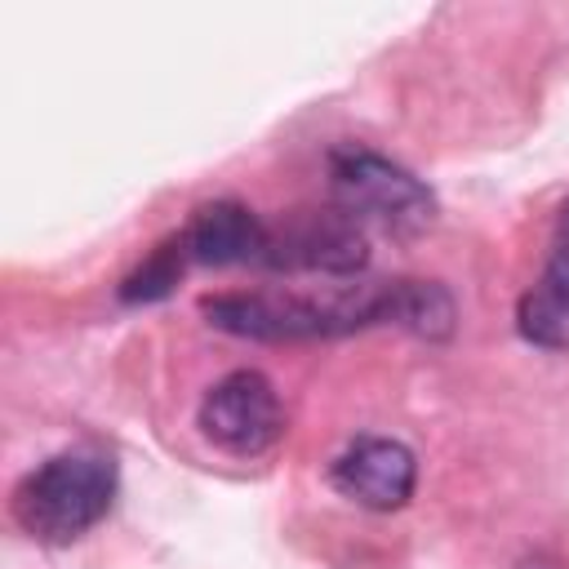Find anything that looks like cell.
Wrapping results in <instances>:
<instances>
[{
	"instance_id": "cell-2",
	"label": "cell",
	"mask_w": 569,
	"mask_h": 569,
	"mask_svg": "<svg viewBox=\"0 0 569 569\" xmlns=\"http://www.w3.org/2000/svg\"><path fill=\"white\" fill-rule=\"evenodd\" d=\"M116 498V462L93 449L53 453L13 489V520L40 542H76Z\"/></svg>"
},
{
	"instance_id": "cell-4",
	"label": "cell",
	"mask_w": 569,
	"mask_h": 569,
	"mask_svg": "<svg viewBox=\"0 0 569 569\" xmlns=\"http://www.w3.org/2000/svg\"><path fill=\"white\" fill-rule=\"evenodd\" d=\"M200 431L231 458H258L284 436V409L267 373L236 369L200 400Z\"/></svg>"
},
{
	"instance_id": "cell-10",
	"label": "cell",
	"mask_w": 569,
	"mask_h": 569,
	"mask_svg": "<svg viewBox=\"0 0 569 569\" xmlns=\"http://www.w3.org/2000/svg\"><path fill=\"white\" fill-rule=\"evenodd\" d=\"M556 253L569 258V204L560 209V227H556Z\"/></svg>"
},
{
	"instance_id": "cell-3",
	"label": "cell",
	"mask_w": 569,
	"mask_h": 569,
	"mask_svg": "<svg viewBox=\"0 0 569 569\" xmlns=\"http://www.w3.org/2000/svg\"><path fill=\"white\" fill-rule=\"evenodd\" d=\"M329 196L360 227L391 236H418L436 222V196L405 164L356 142L329 151Z\"/></svg>"
},
{
	"instance_id": "cell-7",
	"label": "cell",
	"mask_w": 569,
	"mask_h": 569,
	"mask_svg": "<svg viewBox=\"0 0 569 569\" xmlns=\"http://www.w3.org/2000/svg\"><path fill=\"white\" fill-rule=\"evenodd\" d=\"M182 249L191 262L204 267H231V262H262L267 253V227L236 200L200 204L182 231Z\"/></svg>"
},
{
	"instance_id": "cell-9",
	"label": "cell",
	"mask_w": 569,
	"mask_h": 569,
	"mask_svg": "<svg viewBox=\"0 0 569 569\" xmlns=\"http://www.w3.org/2000/svg\"><path fill=\"white\" fill-rule=\"evenodd\" d=\"M187 262H191V258H187V249H182V236L164 240V244L151 249V258L120 284V298H124V302H156V298L173 293V284L182 280Z\"/></svg>"
},
{
	"instance_id": "cell-1",
	"label": "cell",
	"mask_w": 569,
	"mask_h": 569,
	"mask_svg": "<svg viewBox=\"0 0 569 569\" xmlns=\"http://www.w3.org/2000/svg\"><path fill=\"white\" fill-rule=\"evenodd\" d=\"M204 316L258 342H307L338 338L369 325H400L418 338H449L453 298L431 280H391V284H351L342 293H218L204 298Z\"/></svg>"
},
{
	"instance_id": "cell-8",
	"label": "cell",
	"mask_w": 569,
	"mask_h": 569,
	"mask_svg": "<svg viewBox=\"0 0 569 569\" xmlns=\"http://www.w3.org/2000/svg\"><path fill=\"white\" fill-rule=\"evenodd\" d=\"M516 329L542 351H569V258L551 253L542 276L516 302Z\"/></svg>"
},
{
	"instance_id": "cell-5",
	"label": "cell",
	"mask_w": 569,
	"mask_h": 569,
	"mask_svg": "<svg viewBox=\"0 0 569 569\" xmlns=\"http://www.w3.org/2000/svg\"><path fill=\"white\" fill-rule=\"evenodd\" d=\"M267 267L276 271H320V276H356L369 262L365 227L347 218L338 204L298 213L280 231L267 227Z\"/></svg>"
},
{
	"instance_id": "cell-6",
	"label": "cell",
	"mask_w": 569,
	"mask_h": 569,
	"mask_svg": "<svg viewBox=\"0 0 569 569\" xmlns=\"http://www.w3.org/2000/svg\"><path fill=\"white\" fill-rule=\"evenodd\" d=\"M333 489L369 511H396L413 498L418 485V458L409 445L387 440V436H360L333 458L329 471Z\"/></svg>"
}]
</instances>
